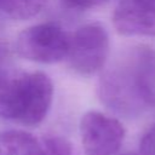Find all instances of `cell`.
<instances>
[{
	"label": "cell",
	"mask_w": 155,
	"mask_h": 155,
	"mask_svg": "<svg viewBox=\"0 0 155 155\" xmlns=\"http://www.w3.org/2000/svg\"><path fill=\"white\" fill-rule=\"evenodd\" d=\"M53 92L52 80L44 71H0V119L38 126L50 111Z\"/></svg>",
	"instance_id": "6da1fadb"
},
{
	"label": "cell",
	"mask_w": 155,
	"mask_h": 155,
	"mask_svg": "<svg viewBox=\"0 0 155 155\" xmlns=\"http://www.w3.org/2000/svg\"><path fill=\"white\" fill-rule=\"evenodd\" d=\"M97 91L99 101L122 116H137L147 107L138 88L130 53L103 73Z\"/></svg>",
	"instance_id": "7a4b0ae2"
},
{
	"label": "cell",
	"mask_w": 155,
	"mask_h": 155,
	"mask_svg": "<svg viewBox=\"0 0 155 155\" xmlns=\"http://www.w3.org/2000/svg\"><path fill=\"white\" fill-rule=\"evenodd\" d=\"M70 35L57 23L44 22L30 25L16 39L17 53L27 61L53 64L67 59Z\"/></svg>",
	"instance_id": "3957f363"
},
{
	"label": "cell",
	"mask_w": 155,
	"mask_h": 155,
	"mask_svg": "<svg viewBox=\"0 0 155 155\" xmlns=\"http://www.w3.org/2000/svg\"><path fill=\"white\" fill-rule=\"evenodd\" d=\"M109 54V36L99 23H88L78 28L70 35L68 63L81 75H93L101 71Z\"/></svg>",
	"instance_id": "277c9868"
},
{
	"label": "cell",
	"mask_w": 155,
	"mask_h": 155,
	"mask_svg": "<svg viewBox=\"0 0 155 155\" xmlns=\"http://www.w3.org/2000/svg\"><path fill=\"white\" fill-rule=\"evenodd\" d=\"M86 155H116L125 139V127L115 117L97 110L86 111L79 125Z\"/></svg>",
	"instance_id": "5b68a950"
},
{
	"label": "cell",
	"mask_w": 155,
	"mask_h": 155,
	"mask_svg": "<svg viewBox=\"0 0 155 155\" xmlns=\"http://www.w3.org/2000/svg\"><path fill=\"white\" fill-rule=\"evenodd\" d=\"M113 24L125 36H155V0H120Z\"/></svg>",
	"instance_id": "8992f818"
},
{
	"label": "cell",
	"mask_w": 155,
	"mask_h": 155,
	"mask_svg": "<svg viewBox=\"0 0 155 155\" xmlns=\"http://www.w3.org/2000/svg\"><path fill=\"white\" fill-rule=\"evenodd\" d=\"M138 88L144 103L155 107V51L139 46L130 52Z\"/></svg>",
	"instance_id": "52a82bcc"
},
{
	"label": "cell",
	"mask_w": 155,
	"mask_h": 155,
	"mask_svg": "<svg viewBox=\"0 0 155 155\" xmlns=\"http://www.w3.org/2000/svg\"><path fill=\"white\" fill-rule=\"evenodd\" d=\"M0 155H46L44 143L29 132L6 130L0 132Z\"/></svg>",
	"instance_id": "ba28073f"
},
{
	"label": "cell",
	"mask_w": 155,
	"mask_h": 155,
	"mask_svg": "<svg viewBox=\"0 0 155 155\" xmlns=\"http://www.w3.org/2000/svg\"><path fill=\"white\" fill-rule=\"evenodd\" d=\"M47 0H0V13L19 21L38 16Z\"/></svg>",
	"instance_id": "9c48e42d"
},
{
	"label": "cell",
	"mask_w": 155,
	"mask_h": 155,
	"mask_svg": "<svg viewBox=\"0 0 155 155\" xmlns=\"http://www.w3.org/2000/svg\"><path fill=\"white\" fill-rule=\"evenodd\" d=\"M46 155H76L71 143L62 136H47L42 140Z\"/></svg>",
	"instance_id": "30bf717a"
},
{
	"label": "cell",
	"mask_w": 155,
	"mask_h": 155,
	"mask_svg": "<svg viewBox=\"0 0 155 155\" xmlns=\"http://www.w3.org/2000/svg\"><path fill=\"white\" fill-rule=\"evenodd\" d=\"M138 155H155V125L149 127L140 138Z\"/></svg>",
	"instance_id": "8fae6325"
},
{
	"label": "cell",
	"mask_w": 155,
	"mask_h": 155,
	"mask_svg": "<svg viewBox=\"0 0 155 155\" xmlns=\"http://www.w3.org/2000/svg\"><path fill=\"white\" fill-rule=\"evenodd\" d=\"M109 0H62L65 7L71 10H88L105 4Z\"/></svg>",
	"instance_id": "7c38bea8"
},
{
	"label": "cell",
	"mask_w": 155,
	"mask_h": 155,
	"mask_svg": "<svg viewBox=\"0 0 155 155\" xmlns=\"http://www.w3.org/2000/svg\"><path fill=\"white\" fill-rule=\"evenodd\" d=\"M136 155H138V154H136Z\"/></svg>",
	"instance_id": "4fadbf2b"
}]
</instances>
